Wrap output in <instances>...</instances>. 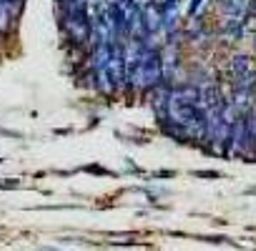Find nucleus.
Wrapping results in <instances>:
<instances>
[{
  "label": "nucleus",
  "instance_id": "3",
  "mask_svg": "<svg viewBox=\"0 0 256 251\" xmlns=\"http://www.w3.org/2000/svg\"><path fill=\"white\" fill-rule=\"evenodd\" d=\"M246 13H256V0H254V3H251V8H248Z\"/></svg>",
  "mask_w": 256,
  "mask_h": 251
},
{
  "label": "nucleus",
  "instance_id": "2",
  "mask_svg": "<svg viewBox=\"0 0 256 251\" xmlns=\"http://www.w3.org/2000/svg\"><path fill=\"white\" fill-rule=\"evenodd\" d=\"M248 3L246 0H221V13L224 16H244L246 18Z\"/></svg>",
  "mask_w": 256,
  "mask_h": 251
},
{
  "label": "nucleus",
  "instance_id": "1",
  "mask_svg": "<svg viewBox=\"0 0 256 251\" xmlns=\"http://www.w3.org/2000/svg\"><path fill=\"white\" fill-rule=\"evenodd\" d=\"M228 76L234 80V88L256 90V66L248 56H234L228 63Z\"/></svg>",
  "mask_w": 256,
  "mask_h": 251
}]
</instances>
